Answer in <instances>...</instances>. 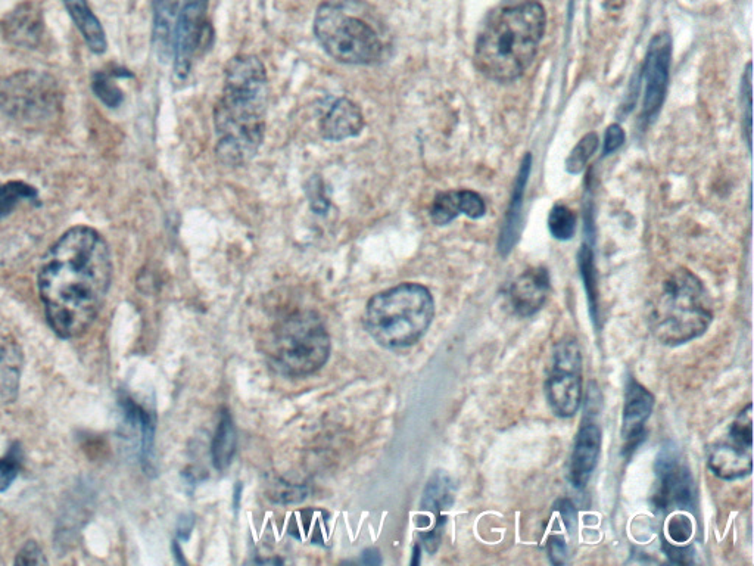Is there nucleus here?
I'll use <instances>...</instances> for the list:
<instances>
[{
  "instance_id": "obj_12",
  "label": "nucleus",
  "mask_w": 754,
  "mask_h": 566,
  "mask_svg": "<svg viewBox=\"0 0 754 566\" xmlns=\"http://www.w3.org/2000/svg\"><path fill=\"white\" fill-rule=\"evenodd\" d=\"M208 0H183L177 18L176 36H174V76L179 82L188 79L192 70L193 59L207 42Z\"/></svg>"
},
{
  "instance_id": "obj_22",
  "label": "nucleus",
  "mask_w": 754,
  "mask_h": 566,
  "mask_svg": "<svg viewBox=\"0 0 754 566\" xmlns=\"http://www.w3.org/2000/svg\"><path fill=\"white\" fill-rule=\"evenodd\" d=\"M62 3L73 18L77 29L80 30L81 36L86 40L90 51L95 54H104L108 46L107 34L86 0H62Z\"/></svg>"
},
{
  "instance_id": "obj_20",
  "label": "nucleus",
  "mask_w": 754,
  "mask_h": 566,
  "mask_svg": "<svg viewBox=\"0 0 754 566\" xmlns=\"http://www.w3.org/2000/svg\"><path fill=\"white\" fill-rule=\"evenodd\" d=\"M179 11V0H154L152 43L161 62H167L173 55Z\"/></svg>"
},
{
  "instance_id": "obj_36",
  "label": "nucleus",
  "mask_w": 754,
  "mask_h": 566,
  "mask_svg": "<svg viewBox=\"0 0 754 566\" xmlns=\"http://www.w3.org/2000/svg\"><path fill=\"white\" fill-rule=\"evenodd\" d=\"M48 564L43 550L40 549L37 541H27L24 544L23 549L18 553L17 559H15V565H45Z\"/></svg>"
},
{
  "instance_id": "obj_19",
  "label": "nucleus",
  "mask_w": 754,
  "mask_h": 566,
  "mask_svg": "<svg viewBox=\"0 0 754 566\" xmlns=\"http://www.w3.org/2000/svg\"><path fill=\"white\" fill-rule=\"evenodd\" d=\"M364 129L360 107L351 99L341 98L329 108L322 120V136L326 141L341 142L355 138Z\"/></svg>"
},
{
  "instance_id": "obj_31",
  "label": "nucleus",
  "mask_w": 754,
  "mask_h": 566,
  "mask_svg": "<svg viewBox=\"0 0 754 566\" xmlns=\"http://www.w3.org/2000/svg\"><path fill=\"white\" fill-rule=\"evenodd\" d=\"M21 463H23V453L20 446L15 444L9 449L8 454L0 459V493L11 487L12 482L20 474Z\"/></svg>"
},
{
  "instance_id": "obj_10",
  "label": "nucleus",
  "mask_w": 754,
  "mask_h": 566,
  "mask_svg": "<svg viewBox=\"0 0 754 566\" xmlns=\"http://www.w3.org/2000/svg\"><path fill=\"white\" fill-rule=\"evenodd\" d=\"M710 471L721 480L734 481L753 471V404L738 413L725 440L710 449L707 457Z\"/></svg>"
},
{
  "instance_id": "obj_4",
  "label": "nucleus",
  "mask_w": 754,
  "mask_h": 566,
  "mask_svg": "<svg viewBox=\"0 0 754 566\" xmlns=\"http://www.w3.org/2000/svg\"><path fill=\"white\" fill-rule=\"evenodd\" d=\"M713 313L703 283L687 269H678L660 283L648 306V326L657 341L681 345L709 329Z\"/></svg>"
},
{
  "instance_id": "obj_18",
  "label": "nucleus",
  "mask_w": 754,
  "mask_h": 566,
  "mask_svg": "<svg viewBox=\"0 0 754 566\" xmlns=\"http://www.w3.org/2000/svg\"><path fill=\"white\" fill-rule=\"evenodd\" d=\"M485 202L481 195L473 191L441 192L433 199L431 219L436 226H445L457 219L460 214H466L470 219H481L485 216Z\"/></svg>"
},
{
  "instance_id": "obj_13",
  "label": "nucleus",
  "mask_w": 754,
  "mask_h": 566,
  "mask_svg": "<svg viewBox=\"0 0 754 566\" xmlns=\"http://www.w3.org/2000/svg\"><path fill=\"white\" fill-rule=\"evenodd\" d=\"M672 61V39L668 33L656 34L648 46L644 64L643 117L650 120L659 113L665 102Z\"/></svg>"
},
{
  "instance_id": "obj_24",
  "label": "nucleus",
  "mask_w": 754,
  "mask_h": 566,
  "mask_svg": "<svg viewBox=\"0 0 754 566\" xmlns=\"http://www.w3.org/2000/svg\"><path fill=\"white\" fill-rule=\"evenodd\" d=\"M124 415L127 422L133 428H137L140 434V459L145 469H149L152 463V450H154L155 422L151 413L146 412L142 406L135 403L132 398L123 400Z\"/></svg>"
},
{
  "instance_id": "obj_23",
  "label": "nucleus",
  "mask_w": 754,
  "mask_h": 566,
  "mask_svg": "<svg viewBox=\"0 0 754 566\" xmlns=\"http://www.w3.org/2000/svg\"><path fill=\"white\" fill-rule=\"evenodd\" d=\"M453 503V482L444 472H436L426 485L420 508L435 516V525H445L447 516L442 515V512L450 509Z\"/></svg>"
},
{
  "instance_id": "obj_9",
  "label": "nucleus",
  "mask_w": 754,
  "mask_h": 566,
  "mask_svg": "<svg viewBox=\"0 0 754 566\" xmlns=\"http://www.w3.org/2000/svg\"><path fill=\"white\" fill-rule=\"evenodd\" d=\"M548 404L559 418H572L582 401V354L573 338L557 342L545 384Z\"/></svg>"
},
{
  "instance_id": "obj_33",
  "label": "nucleus",
  "mask_w": 754,
  "mask_h": 566,
  "mask_svg": "<svg viewBox=\"0 0 754 566\" xmlns=\"http://www.w3.org/2000/svg\"><path fill=\"white\" fill-rule=\"evenodd\" d=\"M668 534L675 543H687L693 536V522L685 515L672 516L668 522Z\"/></svg>"
},
{
  "instance_id": "obj_6",
  "label": "nucleus",
  "mask_w": 754,
  "mask_h": 566,
  "mask_svg": "<svg viewBox=\"0 0 754 566\" xmlns=\"http://www.w3.org/2000/svg\"><path fill=\"white\" fill-rule=\"evenodd\" d=\"M330 337L314 312H297L280 319L264 342L271 368L289 378L313 375L330 357Z\"/></svg>"
},
{
  "instance_id": "obj_8",
  "label": "nucleus",
  "mask_w": 754,
  "mask_h": 566,
  "mask_svg": "<svg viewBox=\"0 0 754 566\" xmlns=\"http://www.w3.org/2000/svg\"><path fill=\"white\" fill-rule=\"evenodd\" d=\"M61 107V89L49 74L18 71L0 82V110L18 123H51L58 118Z\"/></svg>"
},
{
  "instance_id": "obj_34",
  "label": "nucleus",
  "mask_w": 754,
  "mask_h": 566,
  "mask_svg": "<svg viewBox=\"0 0 754 566\" xmlns=\"http://www.w3.org/2000/svg\"><path fill=\"white\" fill-rule=\"evenodd\" d=\"M743 108L746 110V115H743L746 120V132L747 142H749V148L752 146V64L747 65L746 74L743 77Z\"/></svg>"
},
{
  "instance_id": "obj_21",
  "label": "nucleus",
  "mask_w": 754,
  "mask_h": 566,
  "mask_svg": "<svg viewBox=\"0 0 754 566\" xmlns=\"http://www.w3.org/2000/svg\"><path fill=\"white\" fill-rule=\"evenodd\" d=\"M531 155H526L520 167L519 176H517L516 189H514L513 201L507 211L506 222L501 230L500 241H498V250L503 255H507L513 250L517 239L520 235V225H522V208L523 194H525L526 183H528L529 173H531Z\"/></svg>"
},
{
  "instance_id": "obj_27",
  "label": "nucleus",
  "mask_w": 754,
  "mask_h": 566,
  "mask_svg": "<svg viewBox=\"0 0 754 566\" xmlns=\"http://www.w3.org/2000/svg\"><path fill=\"white\" fill-rule=\"evenodd\" d=\"M579 270H581L582 281H584L585 289H587L590 314L593 317L594 325L598 328L600 292H598L597 270H595L593 250L588 245H584L581 253H579Z\"/></svg>"
},
{
  "instance_id": "obj_30",
  "label": "nucleus",
  "mask_w": 754,
  "mask_h": 566,
  "mask_svg": "<svg viewBox=\"0 0 754 566\" xmlns=\"http://www.w3.org/2000/svg\"><path fill=\"white\" fill-rule=\"evenodd\" d=\"M598 148V136L595 133H588L578 145L575 146L572 152H570L569 158L566 160V169L569 173L578 174L587 166L590 158L593 157L594 152Z\"/></svg>"
},
{
  "instance_id": "obj_1",
  "label": "nucleus",
  "mask_w": 754,
  "mask_h": 566,
  "mask_svg": "<svg viewBox=\"0 0 754 566\" xmlns=\"http://www.w3.org/2000/svg\"><path fill=\"white\" fill-rule=\"evenodd\" d=\"M112 281L107 241L92 227L65 232L43 257L39 292L46 319L58 337H80L104 306Z\"/></svg>"
},
{
  "instance_id": "obj_7",
  "label": "nucleus",
  "mask_w": 754,
  "mask_h": 566,
  "mask_svg": "<svg viewBox=\"0 0 754 566\" xmlns=\"http://www.w3.org/2000/svg\"><path fill=\"white\" fill-rule=\"evenodd\" d=\"M314 34L324 52L342 64H375L383 55L380 34L351 12L347 3H322L314 18Z\"/></svg>"
},
{
  "instance_id": "obj_37",
  "label": "nucleus",
  "mask_w": 754,
  "mask_h": 566,
  "mask_svg": "<svg viewBox=\"0 0 754 566\" xmlns=\"http://www.w3.org/2000/svg\"><path fill=\"white\" fill-rule=\"evenodd\" d=\"M547 552L548 556H550V561L553 562V564H566L567 546L565 538L562 536H551L548 538Z\"/></svg>"
},
{
  "instance_id": "obj_25",
  "label": "nucleus",
  "mask_w": 754,
  "mask_h": 566,
  "mask_svg": "<svg viewBox=\"0 0 754 566\" xmlns=\"http://www.w3.org/2000/svg\"><path fill=\"white\" fill-rule=\"evenodd\" d=\"M236 443H238V437H236L235 424H233L229 410L224 409L221 412L220 422H218L213 446H211L213 463L217 471H226L229 468L233 457H235Z\"/></svg>"
},
{
  "instance_id": "obj_28",
  "label": "nucleus",
  "mask_w": 754,
  "mask_h": 566,
  "mask_svg": "<svg viewBox=\"0 0 754 566\" xmlns=\"http://www.w3.org/2000/svg\"><path fill=\"white\" fill-rule=\"evenodd\" d=\"M548 227L551 235L559 241H569L575 236L578 227V217L566 205H556L548 217Z\"/></svg>"
},
{
  "instance_id": "obj_43",
  "label": "nucleus",
  "mask_w": 754,
  "mask_h": 566,
  "mask_svg": "<svg viewBox=\"0 0 754 566\" xmlns=\"http://www.w3.org/2000/svg\"><path fill=\"white\" fill-rule=\"evenodd\" d=\"M173 552L176 553V555H174V558L177 559V562H179V564H186L185 558H183L182 555V550H180V546L179 544H177V541H174L173 543Z\"/></svg>"
},
{
  "instance_id": "obj_35",
  "label": "nucleus",
  "mask_w": 754,
  "mask_h": 566,
  "mask_svg": "<svg viewBox=\"0 0 754 566\" xmlns=\"http://www.w3.org/2000/svg\"><path fill=\"white\" fill-rule=\"evenodd\" d=\"M307 195L310 198L311 208L317 214H324L329 210L330 202L329 198L326 197L322 179L314 177V179L310 180V185L307 186Z\"/></svg>"
},
{
  "instance_id": "obj_2",
  "label": "nucleus",
  "mask_w": 754,
  "mask_h": 566,
  "mask_svg": "<svg viewBox=\"0 0 754 566\" xmlns=\"http://www.w3.org/2000/svg\"><path fill=\"white\" fill-rule=\"evenodd\" d=\"M269 79L254 55H238L227 62L224 87L214 108L218 160L241 167L257 155L266 133Z\"/></svg>"
},
{
  "instance_id": "obj_15",
  "label": "nucleus",
  "mask_w": 754,
  "mask_h": 566,
  "mask_svg": "<svg viewBox=\"0 0 754 566\" xmlns=\"http://www.w3.org/2000/svg\"><path fill=\"white\" fill-rule=\"evenodd\" d=\"M3 39L18 48L36 49L45 36V17L39 3L26 0L0 21Z\"/></svg>"
},
{
  "instance_id": "obj_3",
  "label": "nucleus",
  "mask_w": 754,
  "mask_h": 566,
  "mask_svg": "<svg viewBox=\"0 0 754 566\" xmlns=\"http://www.w3.org/2000/svg\"><path fill=\"white\" fill-rule=\"evenodd\" d=\"M547 27L538 2L497 9L486 18L475 45V65L485 77L507 83L519 79L537 57Z\"/></svg>"
},
{
  "instance_id": "obj_29",
  "label": "nucleus",
  "mask_w": 754,
  "mask_h": 566,
  "mask_svg": "<svg viewBox=\"0 0 754 566\" xmlns=\"http://www.w3.org/2000/svg\"><path fill=\"white\" fill-rule=\"evenodd\" d=\"M93 93L109 108H118L124 101L123 90L114 82L111 74L99 71L93 76Z\"/></svg>"
},
{
  "instance_id": "obj_5",
  "label": "nucleus",
  "mask_w": 754,
  "mask_h": 566,
  "mask_svg": "<svg viewBox=\"0 0 754 566\" xmlns=\"http://www.w3.org/2000/svg\"><path fill=\"white\" fill-rule=\"evenodd\" d=\"M435 316L431 291L420 283H401L367 303L364 325L370 337L389 350L420 341Z\"/></svg>"
},
{
  "instance_id": "obj_41",
  "label": "nucleus",
  "mask_w": 754,
  "mask_h": 566,
  "mask_svg": "<svg viewBox=\"0 0 754 566\" xmlns=\"http://www.w3.org/2000/svg\"><path fill=\"white\" fill-rule=\"evenodd\" d=\"M361 562H363L364 565L382 564V558H380L379 550L377 549L364 550L363 558H361Z\"/></svg>"
},
{
  "instance_id": "obj_42",
  "label": "nucleus",
  "mask_w": 754,
  "mask_h": 566,
  "mask_svg": "<svg viewBox=\"0 0 754 566\" xmlns=\"http://www.w3.org/2000/svg\"><path fill=\"white\" fill-rule=\"evenodd\" d=\"M193 524H195L193 516L183 518L179 525V537L183 538V540H188L190 533H192L193 530Z\"/></svg>"
},
{
  "instance_id": "obj_44",
  "label": "nucleus",
  "mask_w": 754,
  "mask_h": 566,
  "mask_svg": "<svg viewBox=\"0 0 754 566\" xmlns=\"http://www.w3.org/2000/svg\"><path fill=\"white\" fill-rule=\"evenodd\" d=\"M241 496H242V484L241 482H238V485H236L235 488V508L239 509V503H241Z\"/></svg>"
},
{
  "instance_id": "obj_16",
  "label": "nucleus",
  "mask_w": 754,
  "mask_h": 566,
  "mask_svg": "<svg viewBox=\"0 0 754 566\" xmlns=\"http://www.w3.org/2000/svg\"><path fill=\"white\" fill-rule=\"evenodd\" d=\"M550 275L545 267L525 270L510 286V303L516 314L531 317L544 307L550 294Z\"/></svg>"
},
{
  "instance_id": "obj_32",
  "label": "nucleus",
  "mask_w": 754,
  "mask_h": 566,
  "mask_svg": "<svg viewBox=\"0 0 754 566\" xmlns=\"http://www.w3.org/2000/svg\"><path fill=\"white\" fill-rule=\"evenodd\" d=\"M270 499L276 503H299L307 496V491L301 485H292L289 482H282L271 487Z\"/></svg>"
},
{
  "instance_id": "obj_45",
  "label": "nucleus",
  "mask_w": 754,
  "mask_h": 566,
  "mask_svg": "<svg viewBox=\"0 0 754 566\" xmlns=\"http://www.w3.org/2000/svg\"><path fill=\"white\" fill-rule=\"evenodd\" d=\"M420 562V546L419 544H416V547H414V553H413V561H411V565H417Z\"/></svg>"
},
{
  "instance_id": "obj_14",
  "label": "nucleus",
  "mask_w": 754,
  "mask_h": 566,
  "mask_svg": "<svg viewBox=\"0 0 754 566\" xmlns=\"http://www.w3.org/2000/svg\"><path fill=\"white\" fill-rule=\"evenodd\" d=\"M654 407V397L644 385L629 379L623 406L622 438L625 441L623 454L629 456L646 438V424Z\"/></svg>"
},
{
  "instance_id": "obj_39",
  "label": "nucleus",
  "mask_w": 754,
  "mask_h": 566,
  "mask_svg": "<svg viewBox=\"0 0 754 566\" xmlns=\"http://www.w3.org/2000/svg\"><path fill=\"white\" fill-rule=\"evenodd\" d=\"M623 142H625V133H623L622 127L619 124H612L607 129L606 138H604V155L618 151Z\"/></svg>"
},
{
  "instance_id": "obj_11",
  "label": "nucleus",
  "mask_w": 754,
  "mask_h": 566,
  "mask_svg": "<svg viewBox=\"0 0 754 566\" xmlns=\"http://www.w3.org/2000/svg\"><path fill=\"white\" fill-rule=\"evenodd\" d=\"M656 488L651 503L660 513L691 510L696 503V482L690 469L681 463V454L672 443L662 447L656 457Z\"/></svg>"
},
{
  "instance_id": "obj_40",
  "label": "nucleus",
  "mask_w": 754,
  "mask_h": 566,
  "mask_svg": "<svg viewBox=\"0 0 754 566\" xmlns=\"http://www.w3.org/2000/svg\"><path fill=\"white\" fill-rule=\"evenodd\" d=\"M663 547H665L666 555H668L669 559H671L672 562H675V564H690V549L672 546V544L669 543H665V546Z\"/></svg>"
},
{
  "instance_id": "obj_17",
  "label": "nucleus",
  "mask_w": 754,
  "mask_h": 566,
  "mask_svg": "<svg viewBox=\"0 0 754 566\" xmlns=\"http://www.w3.org/2000/svg\"><path fill=\"white\" fill-rule=\"evenodd\" d=\"M601 453V431L597 425L588 424L579 429L575 447L570 456L569 480L575 488H584L597 468Z\"/></svg>"
},
{
  "instance_id": "obj_38",
  "label": "nucleus",
  "mask_w": 754,
  "mask_h": 566,
  "mask_svg": "<svg viewBox=\"0 0 754 566\" xmlns=\"http://www.w3.org/2000/svg\"><path fill=\"white\" fill-rule=\"evenodd\" d=\"M556 509L559 510L567 531L570 534H575L576 528H578V510L573 506V503L567 499L559 500L556 503Z\"/></svg>"
},
{
  "instance_id": "obj_26",
  "label": "nucleus",
  "mask_w": 754,
  "mask_h": 566,
  "mask_svg": "<svg viewBox=\"0 0 754 566\" xmlns=\"http://www.w3.org/2000/svg\"><path fill=\"white\" fill-rule=\"evenodd\" d=\"M39 192L34 186L21 180L0 183V220L8 217L21 202H39Z\"/></svg>"
}]
</instances>
